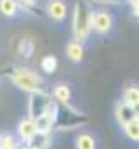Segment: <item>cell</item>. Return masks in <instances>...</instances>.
Here are the masks:
<instances>
[{
    "label": "cell",
    "instance_id": "obj_1",
    "mask_svg": "<svg viewBox=\"0 0 139 149\" xmlns=\"http://www.w3.org/2000/svg\"><path fill=\"white\" fill-rule=\"evenodd\" d=\"M49 113L54 121V130H73L89 121V116L82 111L71 108L70 104H58L54 101L51 104Z\"/></svg>",
    "mask_w": 139,
    "mask_h": 149
},
{
    "label": "cell",
    "instance_id": "obj_2",
    "mask_svg": "<svg viewBox=\"0 0 139 149\" xmlns=\"http://www.w3.org/2000/svg\"><path fill=\"white\" fill-rule=\"evenodd\" d=\"M91 19H92V9L87 0H77L73 7V17H71V28L73 38L78 42H85L91 37Z\"/></svg>",
    "mask_w": 139,
    "mask_h": 149
},
{
    "label": "cell",
    "instance_id": "obj_3",
    "mask_svg": "<svg viewBox=\"0 0 139 149\" xmlns=\"http://www.w3.org/2000/svg\"><path fill=\"white\" fill-rule=\"evenodd\" d=\"M7 78L23 92H38V90H44V80L38 73H35L33 70L30 68H25V66H16L12 68L9 73H7Z\"/></svg>",
    "mask_w": 139,
    "mask_h": 149
},
{
    "label": "cell",
    "instance_id": "obj_4",
    "mask_svg": "<svg viewBox=\"0 0 139 149\" xmlns=\"http://www.w3.org/2000/svg\"><path fill=\"white\" fill-rule=\"evenodd\" d=\"M51 104H52V97L45 90L32 92L30 94V99H28V118L35 121L40 116L47 114L49 109H51Z\"/></svg>",
    "mask_w": 139,
    "mask_h": 149
},
{
    "label": "cell",
    "instance_id": "obj_5",
    "mask_svg": "<svg viewBox=\"0 0 139 149\" xmlns=\"http://www.w3.org/2000/svg\"><path fill=\"white\" fill-rule=\"evenodd\" d=\"M91 30L96 35H108L113 30V14L106 9L92 10V19H91Z\"/></svg>",
    "mask_w": 139,
    "mask_h": 149
},
{
    "label": "cell",
    "instance_id": "obj_6",
    "mask_svg": "<svg viewBox=\"0 0 139 149\" xmlns=\"http://www.w3.org/2000/svg\"><path fill=\"white\" fill-rule=\"evenodd\" d=\"M12 52L18 59L21 61H30L37 52V43H35V38L30 35H21L14 40L12 43Z\"/></svg>",
    "mask_w": 139,
    "mask_h": 149
},
{
    "label": "cell",
    "instance_id": "obj_7",
    "mask_svg": "<svg viewBox=\"0 0 139 149\" xmlns=\"http://www.w3.org/2000/svg\"><path fill=\"white\" fill-rule=\"evenodd\" d=\"M45 12L52 21H65L68 14V3L65 0H49L45 5Z\"/></svg>",
    "mask_w": 139,
    "mask_h": 149
},
{
    "label": "cell",
    "instance_id": "obj_8",
    "mask_svg": "<svg viewBox=\"0 0 139 149\" xmlns=\"http://www.w3.org/2000/svg\"><path fill=\"white\" fill-rule=\"evenodd\" d=\"M134 118H138L136 108H131V106H127L125 102H118V104H117V108H115V120H117V123H118L120 127H124L127 121H131V120H134Z\"/></svg>",
    "mask_w": 139,
    "mask_h": 149
},
{
    "label": "cell",
    "instance_id": "obj_9",
    "mask_svg": "<svg viewBox=\"0 0 139 149\" xmlns=\"http://www.w3.org/2000/svg\"><path fill=\"white\" fill-rule=\"evenodd\" d=\"M65 52H66V57H68L71 63H80L82 59H84V56H85V49H84V43L82 42H78V40H70L68 43H66V49H65Z\"/></svg>",
    "mask_w": 139,
    "mask_h": 149
},
{
    "label": "cell",
    "instance_id": "obj_10",
    "mask_svg": "<svg viewBox=\"0 0 139 149\" xmlns=\"http://www.w3.org/2000/svg\"><path fill=\"white\" fill-rule=\"evenodd\" d=\"M52 146V139H51V134H35L30 141L25 142V148L23 149H51Z\"/></svg>",
    "mask_w": 139,
    "mask_h": 149
},
{
    "label": "cell",
    "instance_id": "obj_11",
    "mask_svg": "<svg viewBox=\"0 0 139 149\" xmlns=\"http://www.w3.org/2000/svg\"><path fill=\"white\" fill-rule=\"evenodd\" d=\"M52 101L58 104H70L71 101V88L68 83H58L52 88Z\"/></svg>",
    "mask_w": 139,
    "mask_h": 149
},
{
    "label": "cell",
    "instance_id": "obj_12",
    "mask_svg": "<svg viewBox=\"0 0 139 149\" xmlns=\"http://www.w3.org/2000/svg\"><path fill=\"white\" fill-rule=\"evenodd\" d=\"M35 134H37V125H35L33 120L25 118V120H21V121L18 123V135H19V139H21L23 142L30 141Z\"/></svg>",
    "mask_w": 139,
    "mask_h": 149
},
{
    "label": "cell",
    "instance_id": "obj_13",
    "mask_svg": "<svg viewBox=\"0 0 139 149\" xmlns=\"http://www.w3.org/2000/svg\"><path fill=\"white\" fill-rule=\"evenodd\" d=\"M75 149H96V139L91 134L82 132L75 137Z\"/></svg>",
    "mask_w": 139,
    "mask_h": 149
},
{
    "label": "cell",
    "instance_id": "obj_14",
    "mask_svg": "<svg viewBox=\"0 0 139 149\" xmlns=\"http://www.w3.org/2000/svg\"><path fill=\"white\" fill-rule=\"evenodd\" d=\"M58 64H59V63H58V57H56V56H52V54L44 56V57L40 59V63H38L40 70H42L44 73H47V74H54V73H56Z\"/></svg>",
    "mask_w": 139,
    "mask_h": 149
},
{
    "label": "cell",
    "instance_id": "obj_15",
    "mask_svg": "<svg viewBox=\"0 0 139 149\" xmlns=\"http://www.w3.org/2000/svg\"><path fill=\"white\" fill-rule=\"evenodd\" d=\"M122 102H125L127 106L131 108H136L138 109V104H139V88L134 85V87H127L124 90V99Z\"/></svg>",
    "mask_w": 139,
    "mask_h": 149
},
{
    "label": "cell",
    "instance_id": "obj_16",
    "mask_svg": "<svg viewBox=\"0 0 139 149\" xmlns=\"http://www.w3.org/2000/svg\"><path fill=\"white\" fill-rule=\"evenodd\" d=\"M19 5L16 0H0V14L4 17H16Z\"/></svg>",
    "mask_w": 139,
    "mask_h": 149
},
{
    "label": "cell",
    "instance_id": "obj_17",
    "mask_svg": "<svg viewBox=\"0 0 139 149\" xmlns=\"http://www.w3.org/2000/svg\"><path fill=\"white\" fill-rule=\"evenodd\" d=\"M124 132H125V135L129 137V141L138 142L139 141V118H134V120L127 121V123L124 125Z\"/></svg>",
    "mask_w": 139,
    "mask_h": 149
},
{
    "label": "cell",
    "instance_id": "obj_18",
    "mask_svg": "<svg viewBox=\"0 0 139 149\" xmlns=\"http://www.w3.org/2000/svg\"><path fill=\"white\" fill-rule=\"evenodd\" d=\"M0 149H19L18 141L14 139V135H11V134L0 135Z\"/></svg>",
    "mask_w": 139,
    "mask_h": 149
},
{
    "label": "cell",
    "instance_id": "obj_19",
    "mask_svg": "<svg viewBox=\"0 0 139 149\" xmlns=\"http://www.w3.org/2000/svg\"><path fill=\"white\" fill-rule=\"evenodd\" d=\"M19 9H25V10H32L35 5H37V0H16Z\"/></svg>",
    "mask_w": 139,
    "mask_h": 149
},
{
    "label": "cell",
    "instance_id": "obj_20",
    "mask_svg": "<svg viewBox=\"0 0 139 149\" xmlns=\"http://www.w3.org/2000/svg\"><path fill=\"white\" fill-rule=\"evenodd\" d=\"M96 3H104V5H117V3H125L129 0H92Z\"/></svg>",
    "mask_w": 139,
    "mask_h": 149
}]
</instances>
